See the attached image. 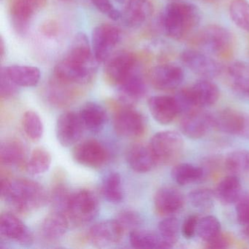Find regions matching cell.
<instances>
[{
	"label": "cell",
	"instance_id": "23",
	"mask_svg": "<svg viewBox=\"0 0 249 249\" xmlns=\"http://www.w3.org/2000/svg\"><path fill=\"white\" fill-rule=\"evenodd\" d=\"M70 225L71 223L66 214L53 211L42 222V235L49 241H56L66 234Z\"/></svg>",
	"mask_w": 249,
	"mask_h": 249
},
{
	"label": "cell",
	"instance_id": "27",
	"mask_svg": "<svg viewBox=\"0 0 249 249\" xmlns=\"http://www.w3.org/2000/svg\"><path fill=\"white\" fill-rule=\"evenodd\" d=\"M189 90L199 108L212 106L219 98L218 87L208 80L197 81L192 87H189Z\"/></svg>",
	"mask_w": 249,
	"mask_h": 249
},
{
	"label": "cell",
	"instance_id": "45",
	"mask_svg": "<svg viewBox=\"0 0 249 249\" xmlns=\"http://www.w3.org/2000/svg\"><path fill=\"white\" fill-rule=\"evenodd\" d=\"M236 216L242 225L249 224V192L242 193L235 202Z\"/></svg>",
	"mask_w": 249,
	"mask_h": 249
},
{
	"label": "cell",
	"instance_id": "3",
	"mask_svg": "<svg viewBox=\"0 0 249 249\" xmlns=\"http://www.w3.org/2000/svg\"><path fill=\"white\" fill-rule=\"evenodd\" d=\"M99 211L97 196L88 189L71 193L66 215L71 224L81 226L94 219Z\"/></svg>",
	"mask_w": 249,
	"mask_h": 249
},
{
	"label": "cell",
	"instance_id": "34",
	"mask_svg": "<svg viewBox=\"0 0 249 249\" xmlns=\"http://www.w3.org/2000/svg\"><path fill=\"white\" fill-rule=\"evenodd\" d=\"M102 192L107 201L112 203H119L124 198L122 178L116 172L106 176L102 184Z\"/></svg>",
	"mask_w": 249,
	"mask_h": 249
},
{
	"label": "cell",
	"instance_id": "10",
	"mask_svg": "<svg viewBox=\"0 0 249 249\" xmlns=\"http://www.w3.org/2000/svg\"><path fill=\"white\" fill-rule=\"evenodd\" d=\"M198 42L201 49L214 55L227 53L231 46L232 39L230 32L218 25L205 27L199 33Z\"/></svg>",
	"mask_w": 249,
	"mask_h": 249
},
{
	"label": "cell",
	"instance_id": "8",
	"mask_svg": "<svg viewBox=\"0 0 249 249\" xmlns=\"http://www.w3.org/2000/svg\"><path fill=\"white\" fill-rule=\"evenodd\" d=\"M136 58L132 53H116L106 64L105 68L106 81L112 85H120L136 71Z\"/></svg>",
	"mask_w": 249,
	"mask_h": 249
},
{
	"label": "cell",
	"instance_id": "54",
	"mask_svg": "<svg viewBox=\"0 0 249 249\" xmlns=\"http://www.w3.org/2000/svg\"><path fill=\"white\" fill-rule=\"evenodd\" d=\"M248 96H249V93H248Z\"/></svg>",
	"mask_w": 249,
	"mask_h": 249
},
{
	"label": "cell",
	"instance_id": "46",
	"mask_svg": "<svg viewBox=\"0 0 249 249\" xmlns=\"http://www.w3.org/2000/svg\"><path fill=\"white\" fill-rule=\"evenodd\" d=\"M91 2L99 11L113 21L122 19V13L115 8L110 0H91Z\"/></svg>",
	"mask_w": 249,
	"mask_h": 249
},
{
	"label": "cell",
	"instance_id": "4",
	"mask_svg": "<svg viewBox=\"0 0 249 249\" xmlns=\"http://www.w3.org/2000/svg\"><path fill=\"white\" fill-rule=\"evenodd\" d=\"M150 147L157 162L170 164L178 160L183 151V138L174 131H161L151 139Z\"/></svg>",
	"mask_w": 249,
	"mask_h": 249
},
{
	"label": "cell",
	"instance_id": "17",
	"mask_svg": "<svg viewBox=\"0 0 249 249\" xmlns=\"http://www.w3.org/2000/svg\"><path fill=\"white\" fill-rule=\"evenodd\" d=\"M212 127H214L213 115L199 110L185 115L180 124L182 133L193 140L203 138Z\"/></svg>",
	"mask_w": 249,
	"mask_h": 249
},
{
	"label": "cell",
	"instance_id": "42",
	"mask_svg": "<svg viewBox=\"0 0 249 249\" xmlns=\"http://www.w3.org/2000/svg\"><path fill=\"white\" fill-rule=\"evenodd\" d=\"M71 196V193L63 184L59 183L55 186L49 196V201L53 211L66 214Z\"/></svg>",
	"mask_w": 249,
	"mask_h": 249
},
{
	"label": "cell",
	"instance_id": "9",
	"mask_svg": "<svg viewBox=\"0 0 249 249\" xmlns=\"http://www.w3.org/2000/svg\"><path fill=\"white\" fill-rule=\"evenodd\" d=\"M72 157L81 165L97 169L106 164L109 154L103 144L96 140L90 139L83 141L74 148Z\"/></svg>",
	"mask_w": 249,
	"mask_h": 249
},
{
	"label": "cell",
	"instance_id": "11",
	"mask_svg": "<svg viewBox=\"0 0 249 249\" xmlns=\"http://www.w3.org/2000/svg\"><path fill=\"white\" fill-rule=\"evenodd\" d=\"M85 129L79 113L68 111L62 113L56 122V137L64 147H71L81 140Z\"/></svg>",
	"mask_w": 249,
	"mask_h": 249
},
{
	"label": "cell",
	"instance_id": "15",
	"mask_svg": "<svg viewBox=\"0 0 249 249\" xmlns=\"http://www.w3.org/2000/svg\"><path fill=\"white\" fill-rule=\"evenodd\" d=\"M183 70L176 65H157L148 73L150 82L154 88L162 91H170L177 88L183 82Z\"/></svg>",
	"mask_w": 249,
	"mask_h": 249
},
{
	"label": "cell",
	"instance_id": "7",
	"mask_svg": "<svg viewBox=\"0 0 249 249\" xmlns=\"http://www.w3.org/2000/svg\"><path fill=\"white\" fill-rule=\"evenodd\" d=\"M94 65H82L64 58L54 68L56 81L71 85H82L91 81L94 73Z\"/></svg>",
	"mask_w": 249,
	"mask_h": 249
},
{
	"label": "cell",
	"instance_id": "30",
	"mask_svg": "<svg viewBox=\"0 0 249 249\" xmlns=\"http://www.w3.org/2000/svg\"><path fill=\"white\" fill-rule=\"evenodd\" d=\"M92 52L88 37L84 33H79L72 40L65 57L82 65H93Z\"/></svg>",
	"mask_w": 249,
	"mask_h": 249
},
{
	"label": "cell",
	"instance_id": "32",
	"mask_svg": "<svg viewBox=\"0 0 249 249\" xmlns=\"http://www.w3.org/2000/svg\"><path fill=\"white\" fill-rule=\"evenodd\" d=\"M52 155L43 148H37L32 152L25 168L32 176H39L47 172L52 164Z\"/></svg>",
	"mask_w": 249,
	"mask_h": 249
},
{
	"label": "cell",
	"instance_id": "28",
	"mask_svg": "<svg viewBox=\"0 0 249 249\" xmlns=\"http://www.w3.org/2000/svg\"><path fill=\"white\" fill-rule=\"evenodd\" d=\"M5 72L18 87H33L40 81V71L36 67L11 65L4 68Z\"/></svg>",
	"mask_w": 249,
	"mask_h": 249
},
{
	"label": "cell",
	"instance_id": "26",
	"mask_svg": "<svg viewBox=\"0 0 249 249\" xmlns=\"http://www.w3.org/2000/svg\"><path fill=\"white\" fill-rule=\"evenodd\" d=\"M79 115L84 128L94 133L100 132L107 122L106 110L97 103H88L84 105Z\"/></svg>",
	"mask_w": 249,
	"mask_h": 249
},
{
	"label": "cell",
	"instance_id": "43",
	"mask_svg": "<svg viewBox=\"0 0 249 249\" xmlns=\"http://www.w3.org/2000/svg\"><path fill=\"white\" fill-rule=\"evenodd\" d=\"M124 232L138 230L142 223L141 215L133 211H124L118 214L116 218Z\"/></svg>",
	"mask_w": 249,
	"mask_h": 249
},
{
	"label": "cell",
	"instance_id": "35",
	"mask_svg": "<svg viewBox=\"0 0 249 249\" xmlns=\"http://www.w3.org/2000/svg\"><path fill=\"white\" fill-rule=\"evenodd\" d=\"M226 168L233 175L249 173V151L236 150L230 152L224 161Z\"/></svg>",
	"mask_w": 249,
	"mask_h": 249
},
{
	"label": "cell",
	"instance_id": "21",
	"mask_svg": "<svg viewBox=\"0 0 249 249\" xmlns=\"http://www.w3.org/2000/svg\"><path fill=\"white\" fill-rule=\"evenodd\" d=\"M119 87V100L122 106H131L145 96L147 89L143 78L135 71Z\"/></svg>",
	"mask_w": 249,
	"mask_h": 249
},
{
	"label": "cell",
	"instance_id": "13",
	"mask_svg": "<svg viewBox=\"0 0 249 249\" xmlns=\"http://www.w3.org/2000/svg\"><path fill=\"white\" fill-rule=\"evenodd\" d=\"M182 62L192 72L206 78H215L221 72L219 64L206 53L199 51L186 50L180 56Z\"/></svg>",
	"mask_w": 249,
	"mask_h": 249
},
{
	"label": "cell",
	"instance_id": "16",
	"mask_svg": "<svg viewBox=\"0 0 249 249\" xmlns=\"http://www.w3.org/2000/svg\"><path fill=\"white\" fill-rule=\"evenodd\" d=\"M0 234L6 240L21 245H30L33 242V234L28 227L11 212L3 213L0 217Z\"/></svg>",
	"mask_w": 249,
	"mask_h": 249
},
{
	"label": "cell",
	"instance_id": "39",
	"mask_svg": "<svg viewBox=\"0 0 249 249\" xmlns=\"http://www.w3.org/2000/svg\"><path fill=\"white\" fill-rule=\"evenodd\" d=\"M23 129L27 136L34 142L40 141L43 137V124L41 118L36 112L28 110L23 116Z\"/></svg>",
	"mask_w": 249,
	"mask_h": 249
},
{
	"label": "cell",
	"instance_id": "41",
	"mask_svg": "<svg viewBox=\"0 0 249 249\" xmlns=\"http://www.w3.org/2000/svg\"><path fill=\"white\" fill-rule=\"evenodd\" d=\"M189 202L194 208L202 211H208L214 206L215 193L208 189H198L189 194Z\"/></svg>",
	"mask_w": 249,
	"mask_h": 249
},
{
	"label": "cell",
	"instance_id": "48",
	"mask_svg": "<svg viewBox=\"0 0 249 249\" xmlns=\"http://www.w3.org/2000/svg\"><path fill=\"white\" fill-rule=\"evenodd\" d=\"M199 217L196 215H191L183 221L181 227L182 234L186 239H191L196 234Z\"/></svg>",
	"mask_w": 249,
	"mask_h": 249
},
{
	"label": "cell",
	"instance_id": "24",
	"mask_svg": "<svg viewBox=\"0 0 249 249\" xmlns=\"http://www.w3.org/2000/svg\"><path fill=\"white\" fill-rule=\"evenodd\" d=\"M246 114L234 110L224 109L213 115L214 127L229 135L240 136L244 124Z\"/></svg>",
	"mask_w": 249,
	"mask_h": 249
},
{
	"label": "cell",
	"instance_id": "1",
	"mask_svg": "<svg viewBox=\"0 0 249 249\" xmlns=\"http://www.w3.org/2000/svg\"><path fill=\"white\" fill-rule=\"evenodd\" d=\"M2 200L17 213L25 215L44 206L49 199L43 186L27 178L2 177Z\"/></svg>",
	"mask_w": 249,
	"mask_h": 249
},
{
	"label": "cell",
	"instance_id": "6",
	"mask_svg": "<svg viewBox=\"0 0 249 249\" xmlns=\"http://www.w3.org/2000/svg\"><path fill=\"white\" fill-rule=\"evenodd\" d=\"M113 126L118 135L126 138H138L145 131V122L139 112L124 106L116 110L113 120Z\"/></svg>",
	"mask_w": 249,
	"mask_h": 249
},
{
	"label": "cell",
	"instance_id": "49",
	"mask_svg": "<svg viewBox=\"0 0 249 249\" xmlns=\"http://www.w3.org/2000/svg\"><path fill=\"white\" fill-rule=\"evenodd\" d=\"M207 247L210 249H227L230 246V240L227 236L220 234L213 240L206 243Z\"/></svg>",
	"mask_w": 249,
	"mask_h": 249
},
{
	"label": "cell",
	"instance_id": "2",
	"mask_svg": "<svg viewBox=\"0 0 249 249\" xmlns=\"http://www.w3.org/2000/svg\"><path fill=\"white\" fill-rule=\"evenodd\" d=\"M200 20V11L196 5L188 2H173L164 9L161 24L169 37L180 40L195 30Z\"/></svg>",
	"mask_w": 249,
	"mask_h": 249
},
{
	"label": "cell",
	"instance_id": "31",
	"mask_svg": "<svg viewBox=\"0 0 249 249\" xmlns=\"http://www.w3.org/2000/svg\"><path fill=\"white\" fill-rule=\"evenodd\" d=\"M172 178L180 186L195 183L203 178L205 172L202 167L189 163H180L172 170Z\"/></svg>",
	"mask_w": 249,
	"mask_h": 249
},
{
	"label": "cell",
	"instance_id": "52",
	"mask_svg": "<svg viewBox=\"0 0 249 249\" xmlns=\"http://www.w3.org/2000/svg\"><path fill=\"white\" fill-rule=\"evenodd\" d=\"M243 234L245 238L249 242V224L244 225V228H243Z\"/></svg>",
	"mask_w": 249,
	"mask_h": 249
},
{
	"label": "cell",
	"instance_id": "36",
	"mask_svg": "<svg viewBox=\"0 0 249 249\" xmlns=\"http://www.w3.org/2000/svg\"><path fill=\"white\" fill-rule=\"evenodd\" d=\"M179 229L178 221L175 217L168 216L160 221L158 234L164 243V249L173 247L178 238Z\"/></svg>",
	"mask_w": 249,
	"mask_h": 249
},
{
	"label": "cell",
	"instance_id": "47",
	"mask_svg": "<svg viewBox=\"0 0 249 249\" xmlns=\"http://www.w3.org/2000/svg\"><path fill=\"white\" fill-rule=\"evenodd\" d=\"M1 86H0V94L2 99H8L15 95L18 86L12 81L2 68L1 71Z\"/></svg>",
	"mask_w": 249,
	"mask_h": 249
},
{
	"label": "cell",
	"instance_id": "25",
	"mask_svg": "<svg viewBox=\"0 0 249 249\" xmlns=\"http://www.w3.org/2000/svg\"><path fill=\"white\" fill-rule=\"evenodd\" d=\"M27 151L24 144L18 140L8 139L4 141L0 146V161L2 165L8 167H25Z\"/></svg>",
	"mask_w": 249,
	"mask_h": 249
},
{
	"label": "cell",
	"instance_id": "12",
	"mask_svg": "<svg viewBox=\"0 0 249 249\" xmlns=\"http://www.w3.org/2000/svg\"><path fill=\"white\" fill-rule=\"evenodd\" d=\"M47 0H9V9L13 24L18 33L27 30L30 20L43 9Z\"/></svg>",
	"mask_w": 249,
	"mask_h": 249
},
{
	"label": "cell",
	"instance_id": "50",
	"mask_svg": "<svg viewBox=\"0 0 249 249\" xmlns=\"http://www.w3.org/2000/svg\"><path fill=\"white\" fill-rule=\"evenodd\" d=\"M41 31L48 37H55L59 33V27L57 23L54 21H48L41 27Z\"/></svg>",
	"mask_w": 249,
	"mask_h": 249
},
{
	"label": "cell",
	"instance_id": "20",
	"mask_svg": "<svg viewBox=\"0 0 249 249\" xmlns=\"http://www.w3.org/2000/svg\"><path fill=\"white\" fill-rule=\"evenodd\" d=\"M126 161L132 170L139 173H148L158 164L150 145L144 144L131 146L126 153Z\"/></svg>",
	"mask_w": 249,
	"mask_h": 249
},
{
	"label": "cell",
	"instance_id": "22",
	"mask_svg": "<svg viewBox=\"0 0 249 249\" xmlns=\"http://www.w3.org/2000/svg\"><path fill=\"white\" fill-rule=\"evenodd\" d=\"M152 14L153 6L148 0H129L122 19L127 27H137L145 23Z\"/></svg>",
	"mask_w": 249,
	"mask_h": 249
},
{
	"label": "cell",
	"instance_id": "38",
	"mask_svg": "<svg viewBox=\"0 0 249 249\" xmlns=\"http://www.w3.org/2000/svg\"><path fill=\"white\" fill-rule=\"evenodd\" d=\"M221 233V223L218 218L213 215H207L203 218H199L196 234L199 238L202 239L205 243L213 240Z\"/></svg>",
	"mask_w": 249,
	"mask_h": 249
},
{
	"label": "cell",
	"instance_id": "19",
	"mask_svg": "<svg viewBox=\"0 0 249 249\" xmlns=\"http://www.w3.org/2000/svg\"><path fill=\"white\" fill-rule=\"evenodd\" d=\"M154 202L157 213L170 216L183 208L184 199L180 191L176 188L166 186L157 191Z\"/></svg>",
	"mask_w": 249,
	"mask_h": 249
},
{
	"label": "cell",
	"instance_id": "51",
	"mask_svg": "<svg viewBox=\"0 0 249 249\" xmlns=\"http://www.w3.org/2000/svg\"><path fill=\"white\" fill-rule=\"evenodd\" d=\"M240 136L245 139L249 140V115L246 114L245 116L244 124Z\"/></svg>",
	"mask_w": 249,
	"mask_h": 249
},
{
	"label": "cell",
	"instance_id": "33",
	"mask_svg": "<svg viewBox=\"0 0 249 249\" xmlns=\"http://www.w3.org/2000/svg\"><path fill=\"white\" fill-rule=\"evenodd\" d=\"M129 241L135 249H164V243L158 233L146 230H134L129 233Z\"/></svg>",
	"mask_w": 249,
	"mask_h": 249
},
{
	"label": "cell",
	"instance_id": "40",
	"mask_svg": "<svg viewBox=\"0 0 249 249\" xmlns=\"http://www.w3.org/2000/svg\"><path fill=\"white\" fill-rule=\"evenodd\" d=\"M230 15L236 26L249 33V4L246 0H234L230 6Z\"/></svg>",
	"mask_w": 249,
	"mask_h": 249
},
{
	"label": "cell",
	"instance_id": "37",
	"mask_svg": "<svg viewBox=\"0 0 249 249\" xmlns=\"http://www.w3.org/2000/svg\"><path fill=\"white\" fill-rule=\"evenodd\" d=\"M229 73L233 79L234 89L248 95L249 91V65L243 62H234L230 65Z\"/></svg>",
	"mask_w": 249,
	"mask_h": 249
},
{
	"label": "cell",
	"instance_id": "53",
	"mask_svg": "<svg viewBox=\"0 0 249 249\" xmlns=\"http://www.w3.org/2000/svg\"><path fill=\"white\" fill-rule=\"evenodd\" d=\"M5 54V45H4L3 40H1V57H3V55Z\"/></svg>",
	"mask_w": 249,
	"mask_h": 249
},
{
	"label": "cell",
	"instance_id": "18",
	"mask_svg": "<svg viewBox=\"0 0 249 249\" xmlns=\"http://www.w3.org/2000/svg\"><path fill=\"white\" fill-rule=\"evenodd\" d=\"M148 108L154 119L160 124L167 125L180 114L175 97L159 95L148 100Z\"/></svg>",
	"mask_w": 249,
	"mask_h": 249
},
{
	"label": "cell",
	"instance_id": "44",
	"mask_svg": "<svg viewBox=\"0 0 249 249\" xmlns=\"http://www.w3.org/2000/svg\"><path fill=\"white\" fill-rule=\"evenodd\" d=\"M175 98L177 102L180 114L186 115L199 110V107L196 106L189 88L179 91L175 96Z\"/></svg>",
	"mask_w": 249,
	"mask_h": 249
},
{
	"label": "cell",
	"instance_id": "5",
	"mask_svg": "<svg viewBox=\"0 0 249 249\" xmlns=\"http://www.w3.org/2000/svg\"><path fill=\"white\" fill-rule=\"evenodd\" d=\"M120 30L110 24H100L93 30L91 46L94 59L102 62L110 58L120 40Z\"/></svg>",
	"mask_w": 249,
	"mask_h": 249
},
{
	"label": "cell",
	"instance_id": "29",
	"mask_svg": "<svg viewBox=\"0 0 249 249\" xmlns=\"http://www.w3.org/2000/svg\"><path fill=\"white\" fill-rule=\"evenodd\" d=\"M241 195V182L235 175L224 178L215 189V197L223 205L235 203Z\"/></svg>",
	"mask_w": 249,
	"mask_h": 249
},
{
	"label": "cell",
	"instance_id": "14",
	"mask_svg": "<svg viewBox=\"0 0 249 249\" xmlns=\"http://www.w3.org/2000/svg\"><path fill=\"white\" fill-rule=\"evenodd\" d=\"M124 234L116 219L107 220L94 224L89 231L88 237L93 246L103 249L119 243Z\"/></svg>",
	"mask_w": 249,
	"mask_h": 249
}]
</instances>
